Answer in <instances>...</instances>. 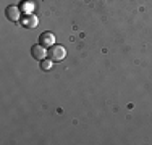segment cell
I'll return each mask as SVG.
<instances>
[{
	"instance_id": "obj_2",
	"label": "cell",
	"mask_w": 152,
	"mask_h": 145,
	"mask_svg": "<svg viewBox=\"0 0 152 145\" xmlns=\"http://www.w3.org/2000/svg\"><path fill=\"white\" fill-rule=\"evenodd\" d=\"M31 55L36 58V60H39V61H42V60H45L47 57H49V50L45 49L44 45H32V49H31Z\"/></svg>"
},
{
	"instance_id": "obj_4",
	"label": "cell",
	"mask_w": 152,
	"mask_h": 145,
	"mask_svg": "<svg viewBox=\"0 0 152 145\" xmlns=\"http://www.w3.org/2000/svg\"><path fill=\"white\" fill-rule=\"evenodd\" d=\"M39 42H41V45H44L45 49H49V47L55 45V36H53L52 32L45 31L39 36Z\"/></svg>"
},
{
	"instance_id": "obj_3",
	"label": "cell",
	"mask_w": 152,
	"mask_h": 145,
	"mask_svg": "<svg viewBox=\"0 0 152 145\" xmlns=\"http://www.w3.org/2000/svg\"><path fill=\"white\" fill-rule=\"evenodd\" d=\"M37 23H39V20H37V16L36 14H24L23 18H21V26L23 28H26V29H32V28H37Z\"/></svg>"
},
{
	"instance_id": "obj_5",
	"label": "cell",
	"mask_w": 152,
	"mask_h": 145,
	"mask_svg": "<svg viewBox=\"0 0 152 145\" xmlns=\"http://www.w3.org/2000/svg\"><path fill=\"white\" fill-rule=\"evenodd\" d=\"M7 18H8L10 21H13V23L21 21V12H20V8H18L16 5H10L8 8H7Z\"/></svg>"
},
{
	"instance_id": "obj_6",
	"label": "cell",
	"mask_w": 152,
	"mask_h": 145,
	"mask_svg": "<svg viewBox=\"0 0 152 145\" xmlns=\"http://www.w3.org/2000/svg\"><path fill=\"white\" fill-rule=\"evenodd\" d=\"M52 68H53V61L50 60V58L49 60H42L41 61V70L42 71H50Z\"/></svg>"
},
{
	"instance_id": "obj_1",
	"label": "cell",
	"mask_w": 152,
	"mask_h": 145,
	"mask_svg": "<svg viewBox=\"0 0 152 145\" xmlns=\"http://www.w3.org/2000/svg\"><path fill=\"white\" fill-rule=\"evenodd\" d=\"M65 57H66V50H65V47H61V45H52L49 49V58L52 61H61Z\"/></svg>"
}]
</instances>
